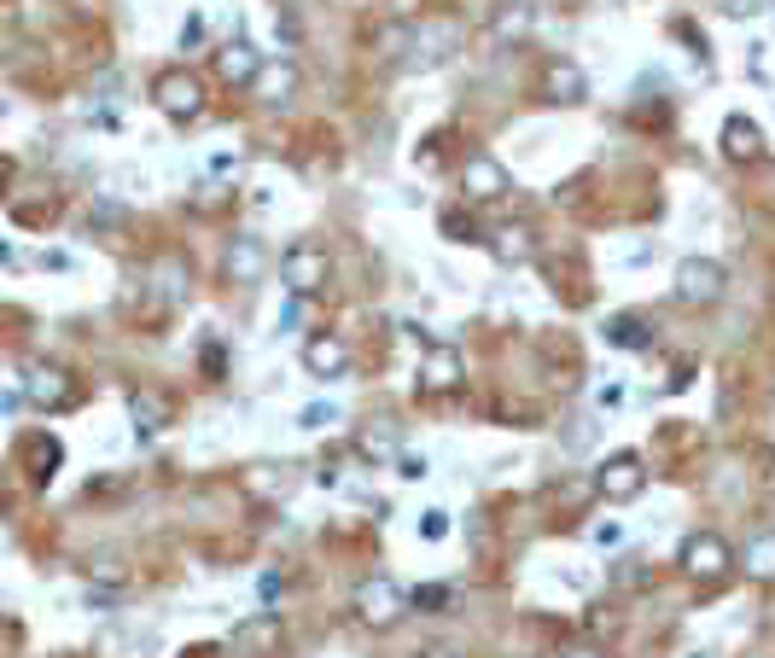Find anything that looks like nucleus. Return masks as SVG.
<instances>
[{
  "instance_id": "obj_1",
  "label": "nucleus",
  "mask_w": 775,
  "mask_h": 658,
  "mask_svg": "<svg viewBox=\"0 0 775 658\" xmlns=\"http://www.w3.org/2000/svg\"><path fill=\"white\" fill-rule=\"evenodd\" d=\"M152 99H158V111L163 117H175V122H193L204 111V82L193 71H163L152 82Z\"/></svg>"
},
{
  "instance_id": "obj_2",
  "label": "nucleus",
  "mask_w": 775,
  "mask_h": 658,
  "mask_svg": "<svg viewBox=\"0 0 775 658\" xmlns=\"http://www.w3.org/2000/svg\"><path fill=\"white\" fill-rule=\"evenodd\" d=\"M402 606H408V594H402L391 578H362V583H356V618H362L367 629L397 624Z\"/></svg>"
},
{
  "instance_id": "obj_3",
  "label": "nucleus",
  "mask_w": 775,
  "mask_h": 658,
  "mask_svg": "<svg viewBox=\"0 0 775 658\" xmlns=\"http://www.w3.org/2000/svg\"><path fill=\"white\" fill-rule=\"evenodd\" d=\"M280 280H286V292L292 298H310L326 285V251L321 245H292V251L280 257Z\"/></svg>"
},
{
  "instance_id": "obj_4",
  "label": "nucleus",
  "mask_w": 775,
  "mask_h": 658,
  "mask_svg": "<svg viewBox=\"0 0 775 658\" xmlns=\"http://www.w3.org/2000/svg\"><path fill=\"white\" fill-rule=\"evenodd\" d=\"M723 285H729L723 262H711V257H682L677 262V298L682 303H711Z\"/></svg>"
},
{
  "instance_id": "obj_5",
  "label": "nucleus",
  "mask_w": 775,
  "mask_h": 658,
  "mask_svg": "<svg viewBox=\"0 0 775 658\" xmlns=\"http://www.w3.org/2000/svg\"><path fill=\"white\" fill-rule=\"evenodd\" d=\"M24 397L35 402V408H71L76 402V385H71V374L65 367H47V362H35V367H24Z\"/></svg>"
},
{
  "instance_id": "obj_6",
  "label": "nucleus",
  "mask_w": 775,
  "mask_h": 658,
  "mask_svg": "<svg viewBox=\"0 0 775 658\" xmlns=\"http://www.w3.org/2000/svg\"><path fill=\"white\" fill-rule=\"evenodd\" d=\"M682 571L688 578H723L729 571V542L718 537V530H693V537L682 542Z\"/></svg>"
},
{
  "instance_id": "obj_7",
  "label": "nucleus",
  "mask_w": 775,
  "mask_h": 658,
  "mask_svg": "<svg viewBox=\"0 0 775 658\" xmlns=\"http://www.w3.org/2000/svg\"><path fill=\"white\" fill-rule=\"evenodd\" d=\"M455 24H420L415 35H408V58H402V71H432L443 65L449 53H455Z\"/></svg>"
},
{
  "instance_id": "obj_8",
  "label": "nucleus",
  "mask_w": 775,
  "mask_h": 658,
  "mask_svg": "<svg viewBox=\"0 0 775 658\" xmlns=\"http://www.w3.org/2000/svg\"><path fill=\"white\" fill-rule=\"evenodd\" d=\"M262 269H269V245L251 239V234L228 239V251H222V274H228L234 285H257Z\"/></svg>"
},
{
  "instance_id": "obj_9",
  "label": "nucleus",
  "mask_w": 775,
  "mask_h": 658,
  "mask_svg": "<svg viewBox=\"0 0 775 658\" xmlns=\"http://www.w3.org/2000/svg\"><path fill=\"white\" fill-rule=\"evenodd\" d=\"M461 193L473 198V204H489V198H502L507 193V170L489 152H473L461 163Z\"/></svg>"
},
{
  "instance_id": "obj_10",
  "label": "nucleus",
  "mask_w": 775,
  "mask_h": 658,
  "mask_svg": "<svg viewBox=\"0 0 775 658\" xmlns=\"http://www.w3.org/2000/svg\"><path fill=\"white\" fill-rule=\"evenodd\" d=\"M642 484H647V466H642L636 455H612V461L601 466V478H595V489H601L606 501H636Z\"/></svg>"
},
{
  "instance_id": "obj_11",
  "label": "nucleus",
  "mask_w": 775,
  "mask_h": 658,
  "mask_svg": "<svg viewBox=\"0 0 775 658\" xmlns=\"http://www.w3.org/2000/svg\"><path fill=\"white\" fill-rule=\"evenodd\" d=\"M542 99H555V106H583V99H589V76L571 65V58H548V65H542Z\"/></svg>"
},
{
  "instance_id": "obj_12",
  "label": "nucleus",
  "mask_w": 775,
  "mask_h": 658,
  "mask_svg": "<svg viewBox=\"0 0 775 658\" xmlns=\"http://www.w3.org/2000/svg\"><path fill=\"white\" fill-rule=\"evenodd\" d=\"M262 71V53L251 41H228V47H216V82H228V88H251Z\"/></svg>"
},
{
  "instance_id": "obj_13",
  "label": "nucleus",
  "mask_w": 775,
  "mask_h": 658,
  "mask_svg": "<svg viewBox=\"0 0 775 658\" xmlns=\"http://www.w3.org/2000/svg\"><path fill=\"white\" fill-rule=\"evenodd\" d=\"M303 367H310V379H344V367H351V344L321 333L303 344Z\"/></svg>"
},
{
  "instance_id": "obj_14",
  "label": "nucleus",
  "mask_w": 775,
  "mask_h": 658,
  "mask_svg": "<svg viewBox=\"0 0 775 658\" xmlns=\"http://www.w3.org/2000/svg\"><path fill=\"white\" fill-rule=\"evenodd\" d=\"M251 88H257L262 106H286L292 88H298V65H292V58H262V71H257Z\"/></svg>"
},
{
  "instance_id": "obj_15",
  "label": "nucleus",
  "mask_w": 775,
  "mask_h": 658,
  "mask_svg": "<svg viewBox=\"0 0 775 658\" xmlns=\"http://www.w3.org/2000/svg\"><path fill=\"white\" fill-rule=\"evenodd\" d=\"M402 455V438L391 420H367L356 425V461H397Z\"/></svg>"
},
{
  "instance_id": "obj_16",
  "label": "nucleus",
  "mask_w": 775,
  "mask_h": 658,
  "mask_svg": "<svg viewBox=\"0 0 775 658\" xmlns=\"http://www.w3.org/2000/svg\"><path fill=\"white\" fill-rule=\"evenodd\" d=\"M723 158H729V163H758V158H764L758 122H752V117H729V122H723Z\"/></svg>"
},
{
  "instance_id": "obj_17",
  "label": "nucleus",
  "mask_w": 775,
  "mask_h": 658,
  "mask_svg": "<svg viewBox=\"0 0 775 658\" xmlns=\"http://www.w3.org/2000/svg\"><path fill=\"white\" fill-rule=\"evenodd\" d=\"M129 414H134V431H140V438H152V431L170 425V397H158V390L134 385V390H129Z\"/></svg>"
},
{
  "instance_id": "obj_18",
  "label": "nucleus",
  "mask_w": 775,
  "mask_h": 658,
  "mask_svg": "<svg viewBox=\"0 0 775 658\" xmlns=\"http://www.w3.org/2000/svg\"><path fill=\"white\" fill-rule=\"evenodd\" d=\"M420 385H426V390H455V385H461V356H455V349H449V344H432V349H426Z\"/></svg>"
},
{
  "instance_id": "obj_19",
  "label": "nucleus",
  "mask_w": 775,
  "mask_h": 658,
  "mask_svg": "<svg viewBox=\"0 0 775 658\" xmlns=\"http://www.w3.org/2000/svg\"><path fill=\"white\" fill-rule=\"evenodd\" d=\"M280 641H286V629H280L275 612H262V618H245V624L234 629V647H245V652H275Z\"/></svg>"
},
{
  "instance_id": "obj_20",
  "label": "nucleus",
  "mask_w": 775,
  "mask_h": 658,
  "mask_svg": "<svg viewBox=\"0 0 775 658\" xmlns=\"http://www.w3.org/2000/svg\"><path fill=\"white\" fill-rule=\"evenodd\" d=\"M489 251H496L502 269H519V262H530V228L525 222H507V228L489 239Z\"/></svg>"
},
{
  "instance_id": "obj_21",
  "label": "nucleus",
  "mask_w": 775,
  "mask_h": 658,
  "mask_svg": "<svg viewBox=\"0 0 775 658\" xmlns=\"http://www.w3.org/2000/svg\"><path fill=\"white\" fill-rule=\"evenodd\" d=\"M606 344H618V349H647V344H653L647 315H612V321H606Z\"/></svg>"
},
{
  "instance_id": "obj_22",
  "label": "nucleus",
  "mask_w": 775,
  "mask_h": 658,
  "mask_svg": "<svg viewBox=\"0 0 775 658\" xmlns=\"http://www.w3.org/2000/svg\"><path fill=\"white\" fill-rule=\"evenodd\" d=\"M525 30H530V7H525V0H514V7L496 18V30H489V35H496V41H519Z\"/></svg>"
},
{
  "instance_id": "obj_23",
  "label": "nucleus",
  "mask_w": 775,
  "mask_h": 658,
  "mask_svg": "<svg viewBox=\"0 0 775 658\" xmlns=\"http://www.w3.org/2000/svg\"><path fill=\"white\" fill-rule=\"evenodd\" d=\"M746 571L752 578H775V537H758L746 548Z\"/></svg>"
},
{
  "instance_id": "obj_24",
  "label": "nucleus",
  "mask_w": 775,
  "mask_h": 658,
  "mask_svg": "<svg viewBox=\"0 0 775 658\" xmlns=\"http://www.w3.org/2000/svg\"><path fill=\"white\" fill-rule=\"evenodd\" d=\"M24 455H30V466H35V478H53V466H58V443H53V438H35Z\"/></svg>"
},
{
  "instance_id": "obj_25",
  "label": "nucleus",
  "mask_w": 775,
  "mask_h": 658,
  "mask_svg": "<svg viewBox=\"0 0 775 658\" xmlns=\"http://www.w3.org/2000/svg\"><path fill=\"white\" fill-rule=\"evenodd\" d=\"M443 234L461 239V245H478V228H473V216H466V211H443Z\"/></svg>"
},
{
  "instance_id": "obj_26",
  "label": "nucleus",
  "mask_w": 775,
  "mask_h": 658,
  "mask_svg": "<svg viewBox=\"0 0 775 658\" xmlns=\"http://www.w3.org/2000/svg\"><path fill=\"white\" fill-rule=\"evenodd\" d=\"M420 537H426V542H443V537H449V513H443V507H426V513H420Z\"/></svg>"
},
{
  "instance_id": "obj_27",
  "label": "nucleus",
  "mask_w": 775,
  "mask_h": 658,
  "mask_svg": "<svg viewBox=\"0 0 775 658\" xmlns=\"http://www.w3.org/2000/svg\"><path fill=\"white\" fill-rule=\"evenodd\" d=\"M333 420H338V408H333V402H310V408L298 414L303 431H321V425H333Z\"/></svg>"
},
{
  "instance_id": "obj_28",
  "label": "nucleus",
  "mask_w": 775,
  "mask_h": 658,
  "mask_svg": "<svg viewBox=\"0 0 775 658\" xmlns=\"http://www.w3.org/2000/svg\"><path fill=\"white\" fill-rule=\"evenodd\" d=\"M397 472H402L408 484H420V478H426V461H420V455H397Z\"/></svg>"
},
{
  "instance_id": "obj_29",
  "label": "nucleus",
  "mask_w": 775,
  "mask_h": 658,
  "mask_svg": "<svg viewBox=\"0 0 775 658\" xmlns=\"http://www.w3.org/2000/svg\"><path fill=\"white\" fill-rule=\"evenodd\" d=\"M443 601H449L443 589H415V594H408V606H443Z\"/></svg>"
},
{
  "instance_id": "obj_30",
  "label": "nucleus",
  "mask_w": 775,
  "mask_h": 658,
  "mask_svg": "<svg viewBox=\"0 0 775 658\" xmlns=\"http://www.w3.org/2000/svg\"><path fill=\"white\" fill-rule=\"evenodd\" d=\"M12 647H18V624L0 618V658H12Z\"/></svg>"
},
{
  "instance_id": "obj_31",
  "label": "nucleus",
  "mask_w": 775,
  "mask_h": 658,
  "mask_svg": "<svg viewBox=\"0 0 775 658\" xmlns=\"http://www.w3.org/2000/svg\"><path fill=\"white\" fill-rule=\"evenodd\" d=\"M653 262V245H636V251H624V269H647Z\"/></svg>"
},
{
  "instance_id": "obj_32",
  "label": "nucleus",
  "mask_w": 775,
  "mask_h": 658,
  "mask_svg": "<svg viewBox=\"0 0 775 658\" xmlns=\"http://www.w3.org/2000/svg\"><path fill=\"white\" fill-rule=\"evenodd\" d=\"M7 181H12V158L0 152V193H7Z\"/></svg>"
},
{
  "instance_id": "obj_33",
  "label": "nucleus",
  "mask_w": 775,
  "mask_h": 658,
  "mask_svg": "<svg viewBox=\"0 0 775 658\" xmlns=\"http://www.w3.org/2000/svg\"><path fill=\"white\" fill-rule=\"evenodd\" d=\"M420 658H461V652H449V647H426Z\"/></svg>"
},
{
  "instance_id": "obj_34",
  "label": "nucleus",
  "mask_w": 775,
  "mask_h": 658,
  "mask_svg": "<svg viewBox=\"0 0 775 658\" xmlns=\"http://www.w3.org/2000/svg\"><path fill=\"white\" fill-rule=\"evenodd\" d=\"M0 519H7V489H0Z\"/></svg>"
},
{
  "instance_id": "obj_35",
  "label": "nucleus",
  "mask_w": 775,
  "mask_h": 658,
  "mask_svg": "<svg viewBox=\"0 0 775 658\" xmlns=\"http://www.w3.org/2000/svg\"><path fill=\"white\" fill-rule=\"evenodd\" d=\"M560 7H583V0H560Z\"/></svg>"
},
{
  "instance_id": "obj_36",
  "label": "nucleus",
  "mask_w": 775,
  "mask_h": 658,
  "mask_svg": "<svg viewBox=\"0 0 775 658\" xmlns=\"http://www.w3.org/2000/svg\"><path fill=\"white\" fill-rule=\"evenodd\" d=\"M578 658H601V652H578Z\"/></svg>"
}]
</instances>
